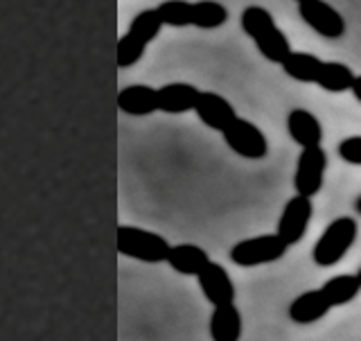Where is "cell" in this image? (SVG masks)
Wrapping results in <instances>:
<instances>
[{
    "label": "cell",
    "mask_w": 361,
    "mask_h": 341,
    "mask_svg": "<svg viewBox=\"0 0 361 341\" xmlns=\"http://www.w3.org/2000/svg\"><path fill=\"white\" fill-rule=\"evenodd\" d=\"M242 30L255 41L259 54L269 59L271 64H282L287 59V54L291 52V45L287 41V37L278 30L274 14L269 9L259 7V5H251L242 11L240 16Z\"/></svg>",
    "instance_id": "obj_1"
},
{
    "label": "cell",
    "mask_w": 361,
    "mask_h": 341,
    "mask_svg": "<svg viewBox=\"0 0 361 341\" xmlns=\"http://www.w3.org/2000/svg\"><path fill=\"white\" fill-rule=\"evenodd\" d=\"M161 28L163 23L158 18L156 9H142L140 14H135L127 34L118 41V68H131L133 64H138L147 43L158 37Z\"/></svg>",
    "instance_id": "obj_2"
},
{
    "label": "cell",
    "mask_w": 361,
    "mask_h": 341,
    "mask_svg": "<svg viewBox=\"0 0 361 341\" xmlns=\"http://www.w3.org/2000/svg\"><path fill=\"white\" fill-rule=\"evenodd\" d=\"M169 244L163 235L145 231L138 226H118V253L140 263H165Z\"/></svg>",
    "instance_id": "obj_3"
},
{
    "label": "cell",
    "mask_w": 361,
    "mask_h": 341,
    "mask_svg": "<svg viewBox=\"0 0 361 341\" xmlns=\"http://www.w3.org/2000/svg\"><path fill=\"white\" fill-rule=\"evenodd\" d=\"M357 237V222L353 217H336L323 235L319 237V242L314 244L312 258L319 267H332L341 260L350 246H353Z\"/></svg>",
    "instance_id": "obj_4"
},
{
    "label": "cell",
    "mask_w": 361,
    "mask_h": 341,
    "mask_svg": "<svg viewBox=\"0 0 361 341\" xmlns=\"http://www.w3.org/2000/svg\"><path fill=\"white\" fill-rule=\"evenodd\" d=\"M287 249L289 246L276 233H271V235H257L237 242L228 256L237 267H257V265L276 263V260H280L287 253Z\"/></svg>",
    "instance_id": "obj_5"
},
{
    "label": "cell",
    "mask_w": 361,
    "mask_h": 341,
    "mask_svg": "<svg viewBox=\"0 0 361 341\" xmlns=\"http://www.w3.org/2000/svg\"><path fill=\"white\" fill-rule=\"evenodd\" d=\"M221 133H224L226 145H228L237 156L248 158V161H259V158H264L269 154L267 136L262 133V129L255 127L251 120L235 118Z\"/></svg>",
    "instance_id": "obj_6"
},
{
    "label": "cell",
    "mask_w": 361,
    "mask_h": 341,
    "mask_svg": "<svg viewBox=\"0 0 361 341\" xmlns=\"http://www.w3.org/2000/svg\"><path fill=\"white\" fill-rule=\"evenodd\" d=\"M327 167V154L321 145L302 147L296 163V174H293V188L300 197H314L323 188V177Z\"/></svg>",
    "instance_id": "obj_7"
},
{
    "label": "cell",
    "mask_w": 361,
    "mask_h": 341,
    "mask_svg": "<svg viewBox=\"0 0 361 341\" xmlns=\"http://www.w3.org/2000/svg\"><path fill=\"white\" fill-rule=\"evenodd\" d=\"M312 213H314V206H312V199L310 197H300V195L291 197L285 203V208H282V215H280V220H278V231H276V235L287 246L298 244L302 237H305V233H307Z\"/></svg>",
    "instance_id": "obj_8"
},
{
    "label": "cell",
    "mask_w": 361,
    "mask_h": 341,
    "mask_svg": "<svg viewBox=\"0 0 361 341\" xmlns=\"http://www.w3.org/2000/svg\"><path fill=\"white\" fill-rule=\"evenodd\" d=\"M298 14L325 39H341L345 34V18L325 0H302L298 3Z\"/></svg>",
    "instance_id": "obj_9"
},
{
    "label": "cell",
    "mask_w": 361,
    "mask_h": 341,
    "mask_svg": "<svg viewBox=\"0 0 361 341\" xmlns=\"http://www.w3.org/2000/svg\"><path fill=\"white\" fill-rule=\"evenodd\" d=\"M199 287L203 292V297H206L208 303H212L214 308L217 305H228V303H235V285L228 276V271H226L219 263H210L203 267L199 274Z\"/></svg>",
    "instance_id": "obj_10"
},
{
    "label": "cell",
    "mask_w": 361,
    "mask_h": 341,
    "mask_svg": "<svg viewBox=\"0 0 361 341\" xmlns=\"http://www.w3.org/2000/svg\"><path fill=\"white\" fill-rule=\"evenodd\" d=\"M192 111H197L199 120L214 131H224L237 118L231 102L219 93H212V90H201Z\"/></svg>",
    "instance_id": "obj_11"
},
{
    "label": "cell",
    "mask_w": 361,
    "mask_h": 341,
    "mask_svg": "<svg viewBox=\"0 0 361 341\" xmlns=\"http://www.w3.org/2000/svg\"><path fill=\"white\" fill-rule=\"evenodd\" d=\"M199 93L201 90L192 84H183V82L165 84L161 88H156V107L163 113H185L195 109Z\"/></svg>",
    "instance_id": "obj_12"
},
{
    "label": "cell",
    "mask_w": 361,
    "mask_h": 341,
    "mask_svg": "<svg viewBox=\"0 0 361 341\" xmlns=\"http://www.w3.org/2000/svg\"><path fill=\"white\" fill-rule=\"evenodd\" d=\"M330 303L325 301V297L321 294V289H310L298 294L296 299L289 303V319L298 325H310L314 321L323 319V316L330 312Z\"/></svg>",
    "instance_id": "obj_13"
},
{
    "label": "cell",
    "mask_w": 361,
    "mask_h": 341,
    "mask_svg": "<svg viewBox=\"0 0 361 341\" xmlns=\"http://www.w3.org/2000/svg\"><path fill=\"white\" fill-rule=\"evenodd\" d=\"M287 131L293 143L300 147H316L323 140V127L319 118L307 109H293L287 116Z\"/></svg>",
    "instance_id": "obj_14"
},
{
    "label": "cell",
    "mask_w": 361,
    "mask_h": 341,
    "mask_svg": "<svg viewBox=\"0 0 361 341\" xmlns=\"http://www.w3.org/2000/svg\"><path fill=\"white\" fill-rule=\"evenodd\" d=\"M165 263L180 276H197L199 271L210 263L206 249L197 244H176L169 246Z\"/></svg>",
    "instance_id": "obj_15"
},
{
    "label": "cell",
    "mask_w": 361,
    "mask_h": 341,
    "mask_svg": "<svg viewBox=\"0 0 361 341\" xmlns=\"http://www.w3.org/2000/svg\"><path fill=\"white\" fill-rule=\"evenodd\" d=\"M118 107L127 116H149L158 111L156 107V88L145 84H131L124 86L118 93Z\"/></svg>",
    "instance_id": "obj_16"
},
{
    "label": "cell",
    "mask_w": 361,
    "mask_h": 341,
    "mask_svg": "<svg viewBox=\"0 0 361 341\" xmlns=\"http://www.w3.org/2000/svg\"><path fill=\"white\" fill-rule=\"evenodd\" d=\"M210 337L212 341H240L242 337V314L235 303L217 305L210 314Z\"/></svg>",
    "instance_id": "obj_17"
},
{
    "label": "cell",
    "mask_w": 361,
    "mask_h": 341,
    "mask_svg": "<svg viewBox=\"0 0 361 341\" xmlns=\"http://www.w3.org/2000/svg\"><path fill=\"white\" fill-rule=\"evenodd\" d=\"M228 20V9L217 0H197L190 3L188 23L199 30H217Z\"/></svg>",
    "instance_id": "obj_18"
},
{
    "label": "cell",
    "mask_w": 361,
    "mask_h": 341,
    "mask_svg": "<svg viewBox=\"0 0 361 341\" xmlns=\"http://www.w3.org/2000/svg\"><path fill=\"white\" fill-rule=\"evenodd\" d=\"M321 64L323 59H319L316 54H310V52H289L287 59L282 61V71H285L291 79H296V82H302V84H314L316 82V75L321 71Z\"/></svg>",
    "instance_id": "obj_19"
},
{
    "label": "cell",
    "mask_w": 361,
    "mask_h": 341,
    "mask_svg": "<svg viewBox=\"0 0 361 341\" xmlns=\"http://www.w3.org/2000/svg\"><path fill=\"white\" fill-rule=\"evenodd\" d=\"M359 289H361V278L357 274H341L327 280L321 287V294L330 303V308H336V305H345L353 301L359 294Z\"/></svg>",
    "instance_id": "obj_20"
},
{
    "label": "cell",
    "mask_w": 361,
    "mask_h": 341,
    "mask_svg": "<svg viewBox=\"0 0 361 341\" xmlns=\"http://www.w3.org/2000/svg\"><path fill=\"white\" fill-rule=\"evenodd\" d=\"M355 77L357 75L353 73V68L341 61H323L314 84H319L323 90H330V93H343L350 88Z\"/></svg>",
    "instance_id": "obj_21"
},
{
    "label": "cell",
    "mask_w": 361,
    "mask_h": 341,
    "mask_svg": "<svg viewBox=\"0 0 361 341\" xmlns=\"http://www.w3.org/2000/svg\"><path fill=\"white\" fill-rule=\"evenodd\" d=\"M338 156L350 165H361V136H350L338 143Z\"/></svg>",
    "instance_id": "obj_22"
},
{
    "label": "cell",
    "mask_w": 361,
    "mask_h": 341,
    "mask_svg": "<svg viewBox=\"0 0 361 341\" xmlns=\"http://www.w3.org/2000/svg\"><path fill=\"white\" fill-rule=\"evenodd\" d=\"M348 90H353L355 100H357V102H361V77H355V79H353V84H350V88H348Z\"/></svg>",
    "instance_id": "obj_23"
},
{
    "label": "cell",
    "mask_w": 361,
    "mask_h": 341,
    "mask_svg": "<svg viewBox=\"0 0 361 341\" xmlns=\"http://www.w3.org/2000/svg\"><path fill=\"white\" fill-rule=\"evenodd\" d=\"M296 3H302V0H296Z\"/></svg>",
    "instance_id": "obj_24"
}]
</instances>
